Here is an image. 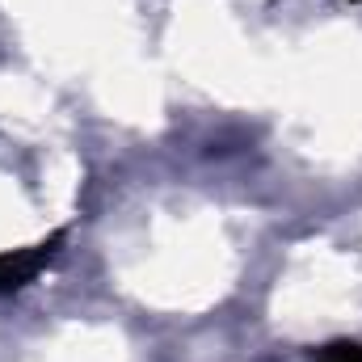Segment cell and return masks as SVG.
I'll use <instances>...</instances> for the list:
<instances>
[{"instance_id":"1","label":"cell","mask_w":362,"mask_h":362,"mask_svg":"<svg viewBox=\"0 0 362 362\" xmlns=\"http://www.w3.org/2000/svg\"><path fill=\"white\" fill-rule=\"evenodd\" d=\"M59 253V236L34 245V249H17V253H0V295L21 291L25 282H34L38 274L51 266V257Z\"/></svg>"},{"instance_id":"2","label":"cell","mask_w":362,"mask_h":362,"mask_svg":"<svg viewBox=\"0 0 362 362\" xmlns=\"http://www.w3.org/2000/svg\"><path fill=\"white\" fill-rule=\"evenodd\" d=\"M320 362H362V346H329L325 354H320Z\"/></svg>"}]
</instances>
